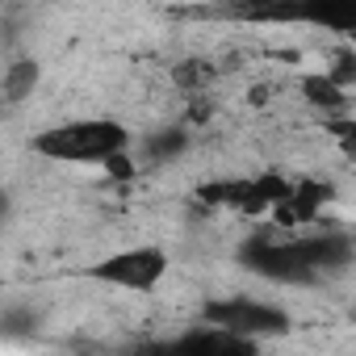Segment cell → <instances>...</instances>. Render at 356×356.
<instances>
[{
  "label": "cell",
  "mask_w": 356,
  "mask_h": 356,
  "mask_svg": "<svg viewBox=\"0 0 356 356\" xmlns=\"http://www.w3.org/2000/svg\"><path fill=\"white\" fill-rule=\"evenodd\" d=\"M189 147H193L189 126H163V130H151L134 143V159H138V168H163V163H176Z\"/></svg>",
  "instance_id": "cell-8"
},
{
  "label": "cell",
  "mask_w": 356,
  "mask_h": 356,
  "mask_svg": "<svg viewBox=\"0 0 356 356\" xmlns=\"http://www.w3.org/2000/svg\"><path fill=\"white\" fill-rule=\"evenodd\" d=\"M101 176H109V181H118V185H130L134 176H138V159H134V151H122V155L105 159V163H101Z\"/></svg>",
  "instance_id": "cell-14"
},
{
  "label": "cell",
  "mask_w": 356,
  "mask_h": 356,
  "mask_svg": "<svg viewBox=\"0 0 356 356\" xmlns=\"http://www.w3.org/2000/svg\"><path fill=\"white\" fill-rule=\"evenodd\" d=\"M0 331H5L9 339L34 335V331H38V314L26 310V306H17V302H9V306H5V318H0Z\"/></svg>",
  "instance_id": "cell-13"
},
{
  "label": "cell",
  "mask_w": 356,
  "mask_h": 356,
  "mask_svg": "<svg viewBox=\"0 0 356 356\" xmlns=\"http://www.w3.org/2000/svg\"><path fill=\"white\" fill-rule=\"evenodd\" d=\"M202 323L206 327H218V331H231V335H248V339H281L293 331V314L277 302H260V298H248V293H235V298H210L202 306Z\"/></svg>",
  "instance_id": "cell-5"
},
{
  "label": "cell",
  "mask_w": 356,
  "mask_h": 356,
  "mask_svg": "<svg viewBox=\"0 0 356 356\" xmlns=\"http://www.w3.org/2000/svg\"><path fill=\"white\" fill-rule=\"evenodd\" d=\"M331 202H335V189L327 181L302 176V181H293V193L268 214V227H277V231H310V227L323 222Z\"/></svg>",
  "instance_id": "cell-6"
},
{
  "label": "cell",
  "mask_w": 356,
  "mask_h": 356,
  "mask_svg": "<svg viewBox=\"0 0 356 356\" xmlns=\"http://www.w3.org/2000/svg\"><path fill=\"white\" fill-rule=\"evenodd\" d=\"M306 26H323L327 34L356 38V5H314L306 9Z\"/></svg>",
  "instance_id": "cell-11"
},
{
  "label": "cell",
  "mask_w": 356,
  "mask_h": 356,
  "mask_svg": "<svg viewBox=\"0 0 356 356\" xmlns=\"http://www.w3.org/2000/svg\"><path fill=\"white\" fill-rule=\"evenodd\" d=\"M176 76V84H185V88H202V80H206V63H197V59H189V63H181V67H176L172 72Z\"/></svg>",
  "instance_id": "cell-15"
},
{
  "label": "cell",
  "mask_w": 356,
  "mask_h": 356,
  "mask_svg": "<svg viewBox=\"0 0 356 356\" xmlns=\"http://www.w3.org/2000/svg\"><path fill=\"white\" fill-rule=\"evenodd\" d=\"M343 92H352L356 88V47L352 42H335V51L327 55V67H323Z\"/></svg>",
  "instance_id": "cell-12"
},
{
  "label": "cell",
  "mask_w": 356,
  "mask_h": 356,
  "mask_svg": "<svg viewBox=\"0 0 356 356\" xmlns=\"http://www.w3.org/2000/svg\"><path fill=\"white\" fill-rule=\"evenodd\" d=\"M302 101H306L310 109L327 113V122L348 118V113H343V109H348V92H343L327 72H306V76H302Z\"/></svg>",
  "instance_id": "cell-9"
},
{
  "label": "cell",
  "mask_w": 356,
  "mask_h": 356,
  "mask_svg": "<svg viewBox=\"0 0 356 356\" xmlns=\"http://www.w3.org/2000/svg\"><path fill=\"white\" fill-rule=\"evenodd\" d=\"M168 268H172L168 248H159V243H134V248H118V252L92 260L84 268V277L101 281L109 289H122V293H155L163 285Z\"/></svg>",
  "instance_id": "cell-4"
},
{
  "label": "cell",
  "mask_w": 356,
  "mask_h": 356,
  "mask_svg": "<svg viewBox=\"0 0 356 356\" xmlns=\"http://www.w3.org/2000/svg\"><path fill=\"white\" fill-rule=\"evenodd\" d=\"M38 80H42V67H38L34 59H13V63L5 67V76H0V97H5L9 109H17L22 101L34 97Z\"/></svg>",
  "instance_id": "cell-10"
},
{
  "label": "cell",
  "mask_w": 356,
  "mask_h": 356,
  "mask_svg": "<svg viewBox=\"0 0 356 356\" xmlns=\"http://www.w3.org/2000/svg\"><path fill=\"white\" fill-rule=\"evenodd\" d=\"M130 356H172V348H168V339H143L130 348Z\"/></svg>",
  "instance_id": "cell-16"
},
{
  "label": "cell",
  "mask_w": 356,
  "mask_h": 356,
  "mask_svg": "<svg viewBox=\"0 0 356 356\" xmlns=\"http://www.w3.org/2000/svg\"><path fill=\"white\" fill-rule=\"evenodd\" d=\"M34 155L51 163H105L122 151H134V134L118 118H72L34 134Z\"/></svg>",
  "instance_id": "cell-2"
},
{
  "label": "cell",
  "mask_w": 356,
  "mask_h": 356,
  "mask_svg": "<svg viewBox=\"0 0 356 356\" xmlns=\"http://www.w3.org/2000/svg\"><path fill=\"white\" fill-rule=\"evenodd\" d=\"M168 348H172V356H264L260 339L231 335V331H218V327H206V323L172 335Z\"/></svg>",
  "instance_id": "cell-7"
},
{
  "label": "cell",
  "mask_w": 356,
  "mask_h": 356,
  "mask_svg": "<svg viewBox=\"0 0 356 356\" xmlns=\"http://www.w3.org/2000/svg\"><path fill=\"white\" fill-rule=\"evenodd\" d=\"M293 193V181L285 172H256V176H218L197 185V202L214 210H235L252 218H268L285 197Z\"/></svg>",
  "instance_id": "cell-3"
},
{
  "label": "cell",
  "mask_w": 356,
  "mask_h": 356,
  "mask_svg": "<svg viewBox=\"0 0 356 356\" xmlns=\"http://www.w3.org/2000/svg\"><path fill=\"white\" fill-rule=\"evenodd\" d=\"M239 264L273 285H289V289H314L327 277L343 273L356 264V235L352 231H277V227H260L256 235H248L239 243Z\"/></svg>",
  "instance_id": "cell-1"
}]
</instances>
